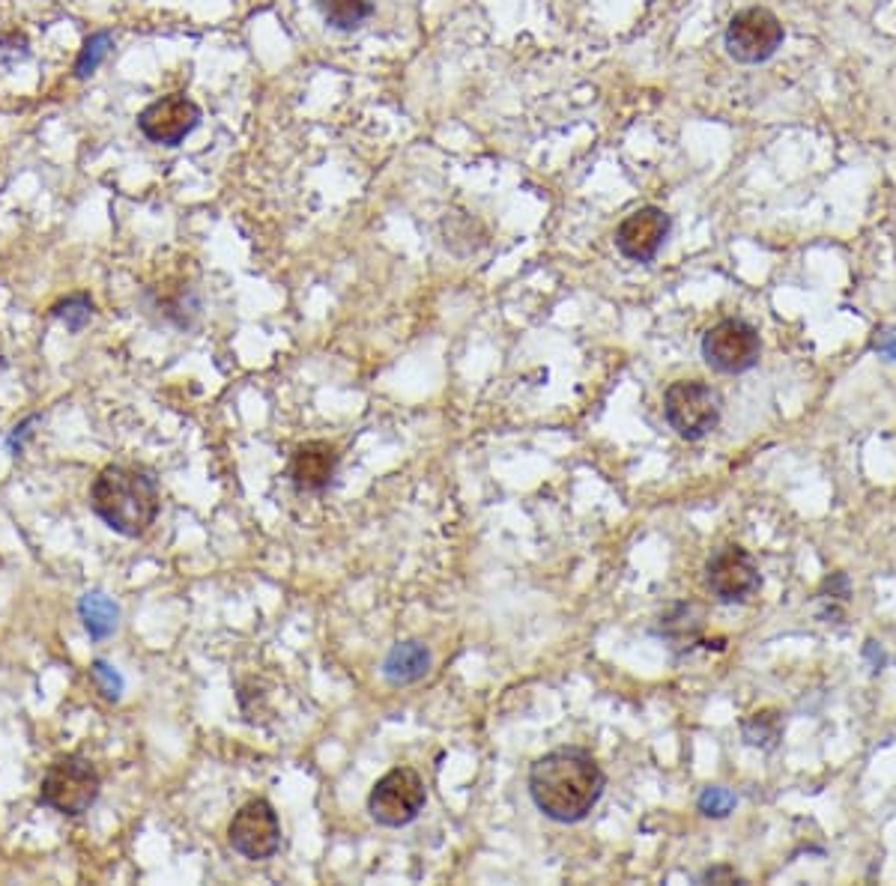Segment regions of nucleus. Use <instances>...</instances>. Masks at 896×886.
<instances>
[{
	"label": "nucleus",
	"instance_id": "obj_1",
	"mask_svg": "<svg viewBox=\"0 0 896 886\" xmlns=\"http://www.w3.org/2000/svg\"><path fill=\"white\" fill-rule=\"evenodd\" d=\"M607 776L589 750L562 746L529 767V797L550 821L577 824L598 806Z\"/></svg>",
	"mask_w": 896,
	"mask_h": 886
},
{
	"label": "nucleus",
	"instance_id": "obj_2",
	"mask_svg": "<svg viewBox=\"0 0 896 886\" xmlns=\"http://www.w3.org/2000/svg\"><path fill=\"white\" fill-rule=\"evenodd\" d=\"M90 507L93 514L123 537L147 535L156 523L162 496L156 481L128 466H105L90 487Z\"/></svg>",
	"mask_w": 896,
	"mask_h": 886
},
{
	"label": "nucleus",
	"instance_id": "obj_3",
	"mask_svg": "<svg viewBox=\"0 0 896 886\" xmlns=\"http://www.w3.org/2000/svg\"><path fill=\"white\" fill-rule=\"evenodd\" d=\"M99 791H102V776L96 764L79 752H70L51 761L45 770L40 782V803L58 815L79 818L96 803Z\"/></svg>",
	"mask_w": 896,
	"mask_h": 886
},
{
	"label": "nucleus",
	"instance_id": "obj_4",
	"mask_svg": "<svg viewBox=\"0 0 896 886\" xmlns=\"http://www.w3.org/2000/svg\"><path fill=\"white\" fill-rule=\"evenodd\" d=\"M663 415L670 427L688 442H700L718 427L720 400L711 385L700 380L672 382L663 394Z\"/></svg>",
	"mask_w": 896,
	"mask_h": 886
},
{
	"label": "nucleus",
	"instance_id": "obj_5",
	"mask_svg": "<svg viewBox=\"0 0 896 886\" xmlns=\"http://www.w3.org/2000/svg\"><path fill=\"white\" fill-rule=\"evenodd\" d=\"M428 803L424 780L413 767H394L377 782L368 797V812L380 827H406Z\"/></svg>",
	"mask_w": 896,
	"mask_h": 886
},
{
	"label": "nucleus",
	"instance_id": "obj_6",
	"mask_svg": "<svg viewBox=\"0 0 896 886\" xmlns=\"http://www.w3.org/2000/svg\"><path fill=\"white\" fill-rule=\"evenodd\" d=\"M786 40V30L780 19L765 7H748L732 16L727 28V54L739 63H765L777 54V49Z\"/></svg>",
	"mask_w": 896,
	"mask_h": 886
},
{
	"label": "nucleus",
	"instance_id": "obj_7",
	"mask_svg": "<svg viewBox=\"0 0 896 886\" xmlns=\"http://www.w3.org/2000/svg\"><path fill=\"white\" fill-rule=\"evenodd\" d=\"M759 352H762L759 331L739 317L714 322L702 338V359L718 373L750 371L759 361Z\"/></svg>",
	"mask_w": 896,
	"mask_h": 886
},
{
	"label": "nucleus",
	"instance_id": "obj_8",
	"mask_svg": "<svg viewBox=\"0 0 896 886\" xmlns=\"http://www.w3.org/2000/svg\"><path fill=\"white\" fill-rule=\"evenodd\" d=\"M227 842L246 859H269L276 857L281 847V821L269 800H248L239 808L230 827H227Z\"/></svg>",
	"mask_w": 896,
	"mask_h": 886
},
{
	"label": "nucleus",
	"instance_id": "obj_9",
	"mask_svg": "<svg viewBox=\"0 0 896 886\" xmlns=\"http://www.w3.org/2000/svg\"><path fill=\"white\" fill-rule=\"evenodd\" d=\"M706 588L720 604H744L759 588L756 562L744 546H718L706 562Z\"/></svg>",
	"mask_w": 896,
	"mask_h": 886
},
{
	"label": "nucleus",
	"instance_id": "obj_10",
	"mask_svg": "<svg viewBox=\"0 0 896 886\" xmlns=\"http://www.w3.org/2000/svg\"><path fill=\"white\" fill-rule=\"evenodd\" d=\"M197 123H200V107L183 93L156 99L153 105L141 111L138 117V128L144 132V137L162 146L183 144L195 132Z\"/></svg>",
	"mask_w": 896,
	"mask_h": 886
},
{
	"label": "nucleus",
	"instance_id": "obj_11",
	"mask_svg": "<svg viewBox=\"0 0 896 886\" xmlns=\"http://www.w3.org/2000/svg\"><path fill=\"white\" fill-rule=\"evenodd\" d=\"M670 227V215L658 206L634 209L616 230V248L621 257H628L634 264H651L658 257L660 245L667 243Z\"/></svg>",
	"mask_w": 896,
	"mask_h": 886
},
{
	"label": "nucleus",
	"instance_id": "obj_12",
	"mask_svg": "<svg viewBox=\"0 0 896 886\" xmlns=\"http://www.w3.org/2000/svg\"><path fill=\"white\" fill-rule=\"evenodd\" d=\"M338 460H341V454H338V449L332 442L311 439V442H302V445L290 454L287 477H290L293 487L302 490V493H320V490L329 487V481L336 477Z\"/></svg>",
	"mask_w": 896,
	"mask_h": 886
},
{
	"label": "nucleus",
	"instance_id": "obj_13",
	"mask_svg": "<svg viewBox=\"0 0 896 886\" xmlns=\"http://www.w3.org/2000/svg\"><path fill=\"white\" fill-rule=\"evenodd\" d=\"M431 672V651L422 642H398L383 660V678L389 683H415Z\"/></svg>",
	"mask_w": 896,
	"mask_h": 886
},
{
	"label": "nucleus",
	"instance_id": "obj_14",
	"mask_svg": "<svg viewBox=\"0 0 896 886\" xmlns=\"http://www.w3.org/2000/svg\"><path fill=\"white\" fill-rule=\"evenodd\" d=\"M79 615L84 621V630L90 633V639H109L114 630H117V618L120 609L117 604L105 597L102 591H87V595L79 600Z\"/></svg>",
	"mask_w": 896,
	"mask_h": 886
},
{
	"label": "nucleus",
	"instance_id": "obj_15",
	"mask_svg": "<svg viewBox=\"0 0 896 886\" xmlns=\"http://www.w3.org/2000/svg\"><path fill=\"white\" fill-rule=\"evenodd\" d=\"M320 12L329 28L336 30H353L362 21L371 19L374 3L371 0H320Z\"/></svg>",
	"mask_w": 896,
	"mask_h": 886
},
{
	"label": "nucleus",
	"instance_id": "obj_16",
	"mask_svg": "<svg viewBox=\"0 0 896 886\" xmlns=\"http://www.w3.org/2000/svg\"><path fill=\"white\" fill-rule=\"evenodd\" d=\"M51 317L60 320L72 334H79L90 320H93V299L87 292H75V296H66L63 302H58L51 308Z\"/></svg>",
	"mask_w": 896,
	"mask_h": 886
},
{
	"label": "nucleus",
	"instance_id": "obj_17",
	"mask_svg": "<svg viewBox=\"0 0 896 886\" xmlns=\"http://www.w3.org/2000/svg\"><path fill=\"white\" fill-rule=\"evenodd\" d=\"M741 731H744V741L750 746H774L780 738V720L774 711H762L753 713L748 720L741 722Z\"/></svg>",
	"mask_w": 896,
	"mask_h": 886
},
{
	"label": "nucleus",
	"instance_id": "obj_18",
	"mask_svg": "<svg viewBox=\"0 0 896 886\" xmlns=\"http://www.w3.org/2000/svg\"><path fill=\"white\" fill-rule=\"evenodd\" d=\"M111 33L109 30H99V33H93L87 42H84V49H81L79 60H75V79H87V75H93L99 69V63L105 60V54L111 51Z\"/></svg>",
	"mask_w": 896,
	"mask_h": 886
},
{
	"label": "nucleus",
	"instance_id": "obj_19",
	"mask_svg": "<svg viewBox=\"0 0 896 886\" xmlns=\"http://www.w3.org/2000/svg\"><path fill=\"white\" fill-rule=\"evenodd\" d=\"M697 806L706 818H727L729 812L739 806V797H735V791L723 789V785H709V789H702Z\"/></svg>",
	"mask_w": 896,
	"mask_h": 886
},
{
	"label": "nucleus",
	"instance_id": "obj_20",
	"mask_svg": "<svg viewBox=\"0 0 896 886\" xmlns=\"http://www.w3.org/2000/svg\"><path fill=\"white\" fill-rule=\"evenodd\" d=\"M90 678L96 683V690L102 692V699L117 701L120 696H123V687H126V683H123V674H120L117 669H111L105 660L90 662Z\"/></svg>",
	"mask_w": 896,
	"mask_h": 886
},
{
	"label": "nucleus",
	"instance_id": "obj_21",
	"mask_svg": "<svg viewBox=\"0 0 896 886\" xmlns=\"http://www.w3.org/2000/svg\"><path fill=\"white\" fill-rule=\"evenodd\" d=\"M40 421H42L40 412H33V415H28L24 421H19V424L12 427L10 436H7V449H10L12 454H21V451H24V442L33 436V427H37Z\"/></svg>",
	"mask_w": 896,
	"mask_h": 886
},
{
	"label": "nucleus",
	"instance_id": "obj_22",
	"mask_svg": "<svg viewBox=\"0 0 896 886\" xmlns=\"http://www.w3.org/2000/svg\"><path fill=\"white\" fill-rule=\"evenodd\" d=\"M873 350H876L878 356H885L887 361H896V326L878 334L876 341H873Z\"/></svg>",
	"mask_w": 896,
	"mask_h": 886
},
{
	"label": "nucleus",
	"instance_id": "obj_23",
	"mask_svg": "<svg viewBox=\"0 0 896 886\" xmlns=\"http://www.w3.org/2000/svg\"><path fill=\"white\" fill-rule=\"evenodd\" d=\"M702 880H732V884H735L739 875H735L732 868H709V872L702 875Z\"/></svg>",
	"mask_w": 896,
	"mask_h": 886
},
{
	"label": "nucleus",
	"instance_id": "obj_24",
	"mask_svg": "<svg viewBox=\"0 0 896 886\" xmlns=\"http://www.w3.org/2000/svg\"><path fill=\"white\" fill-rule=\"evenodd\" d=\"M864 653H867L869 660H876V672H882V666H885V653H882V648H878L876 642H867Z\"/></svg>",
	"mask_w": 896,
	"mask_h": 886
},
{
	"label": "nucleus",
	"instance_id": "obj_25",
	"mask_svg": "<svg viewBox=\"0 0 896 886\" xmlns=\"http://www.w3.org/2000/svg\"><path fill=\"white\" fill-rule=\"evenodd\" d=\"M3 368H7V359H3V352H0V371H3Z\"/></svg>",
	"mask_w": 896,
	"mask_h": 886
}]
</instances>
